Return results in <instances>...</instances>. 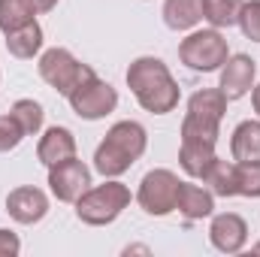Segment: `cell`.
Segmentation results:
<instances>
[{
    "label": "cell",
    "mask_w": 260,
    "mask_h": 257,
    "mask_svg": "<svg viewBox=\"0 0 260 257\" xmlns=\"http://www.w3.org/2000/svg\"><path fill=\"white\" fill-rule=\"evenodd\" d=\"M127 88L133 91L136 103L151 112V115H167L179 106L182 100V88L173 79L170 67L154 55H142L127 67Z\"/></svg>",
    "instance_id": "1"
},
{
    "label": "cell",
    "mask_w": 260,
    "mask_h": 257,
    "mask_svg": "<svg viewBox=\"0 0 260 257\" xmlns=\"http://www.w3.org/2000/svg\"><path fill=\"white\" fill-rule=\"evenodd\" d=\"M148 133L139 121H118L106 130V139L94 151V170L103 179H118L145 154Z\"/></svg>",
    "instance_id": "2"
},
{
    "label": "cell",
    "mask_w": 260,
    "mask_h": 257,
    "mask_svg": "<svg viewBox=\"0 0 260 257\" xmlns=\"http://www.w3.org/2000/svg\"><path fill=\"white\" fill-rule=\"evenodd\" d=\"M133 194L127 185H121L118 179H106L103 185H94L82 194L73 206H76V218L88 227H106L112 224L124 209L130 206Z\"/></svg>",
    "instance_id": "3"
},
{
    "label": "cell",
    "mask_w": 260,
    "mask_h": 257,
    "mask_svg": "<svg viewBox=\"0 0 260 257\" xmlns=\"http://www.w3.org/2000/svg\"><path fill=\"white\" fill-rule=\"evenodd\" d=\"M227 58H230V46H227V40L218 27L191 30L179 43V61L194 73H215V70L224 67Z\"/></svg>",
    "instance_id": "4"
},
{
    "label": "cell",
    "mask_w": 260,
    "mask_h": 257,
    "mask_svg": "<svg viewBox=\"0 0 260 257\" xmlns=\"http://www.w3.org/2000/svg\"><path fill=\"white\" fill-rule=\"evenodd\" d=\"M37 70H40V79H43L49 88H55L58 94H64V97H70V94H73L85 79H91V76H94V70H91V67L82 64L70 49H61V46L40 52Z\"/></svg>",
    "instance_id": "5"
},
{
    "label": "cell",
    "mask_w": 260,
    "mask_h": 257,
    "mask_svg": "<svg viewBox=\"0 0 260 257\" xmlns=\"http://www.w3.org/2000/svg\"><path fill=\"white\" fill-rule=\"evenodd\" d=\"M179 176L173 170H151L142 176L139 191H136V203L142 206L145 215L154 218H167L170 212H176V197H179Z\"/></svg>",
    "instance_id": "6"
},
{
    "label": "cell",
    "mask_w": 260,
    "mask_h": 257,
    "mask_svg": "<svg viewBox=\"0 0 260 257\" xmlns=\"http://www.w3.org/2000/svg\"><path fill=\"white\" fill-rule=\"evenodd\" d=\"M67 100H70V109L85 121H100L118 109V91L109 82H103L97 73L85 79Z\"/></svg>",
    "instance_id": "7"
},
{
    "label": "cell",
    "mask_w": 260,
    "mask_h": 257,
    "mask_svg": "<svg viewBox=\"0 0 260 257\" xmlns=\"http://www.w3.org/2000/svg\"><path fill=\"white\" fill-rule=\"evenodd\" d=\"M88 188H91V170L79 157H70L64 164L49 167V191L61 203H76Z\"/></svg>",
    "instance_id": "8"
},
{
    "label": "cell",
    "mask_w": 260,
    "mask_h": 257,
    "mask_svg": "<svg viewBox=\"0 0 260 257\" xmlns=\"http://www.w3.org/2000/svg\"><path fill=\"white\" fill-rule=\"evenodd\" d=\"M209 242L221 254H239L248 242V221L236 212H221L212 215L209 224Z\"/></svg>",
    "instance_id": "9"
},
{
    "label": "cell",
    "mask_w": 260,
    "mask_h": 257,
    "mask_svg": "<svg viewBox=\"0 0 260 257\" xmlns=\"http://www.w3.org/2000/svg\"><path fill=\"white\" fill-rule=\"evenodd\" d=\"M6 212L15 224H40L46 215H49V197L43 188H34V185H21V188H12L6 194Z\"/></svg>",
    "instance_id": "10"
},
{
    "label": "cell",
    "mask_w": 260,
    "mask_h": 257,
    "mask_svg": "<svg viewBox=\"0 0 260 257\" xmlns=\"http://www.w3.org/2000/svg\"><path fill=\"white\" fill-rule=\"evenodd\" d=\"M254 76H257V64L248 55H230L224 67H221V91L227 100H242L245 94H251L254 88Z\"/></svg>",
    "instance_id": "11"
},
{
    "label": "cell",
    "mask_w": 260,
    "mask_h": 257,
    "mask_svg": "<svg viewBox=\"0 0 260 257\" xmlns=\"http://www.w3.org/2000/svg\"><path fill=\"white\" fill-rule=\"evenodd\" d=\"M79 145H76V136L70 127H46V133L40 136V145H37V157L43 167H55V164H64L70 157H76Z\"/></svg>",
    "instance_id": "12"
},
{
    "label": "cell",
    "mask_w": 260,
    "mask_h": 257,
    "mask_svg": "<svg viewBox=\"0 0 260 257\" xmlns=\"http://www.w3.org/2000/svg\"><path fill=\"white\" fill-rule=\"evenodd\" d=\"M176 212L185 221H203L215 215V194L209 188H200L194 182H179V197H176Z\"/></svg>",
    "instance_id": "13"
},
{
    "label": "cell",
    "mask_w": 260,
    "mask_h": 257,
    "mask_svg": "<svg viewBox=\"0 0 260 257\" xmlns=\"http://www.w3.org/2000/svg\"><path fill=\"white\" fill-rule=\"evenodd\" d=\"M215 145H218V142L197 139V136H182V145H179V167H182L191 179H203L206 170L212 167V160L218 157V154H215Z\"/></svg>",
    "instance_id": "14"
},
{
    "label": "cell",
    "mask_w": 260,
    "mask_h": 257,
    "mask_svg": "<svg viewBox=\"0 0 260 257\" xmlns=\"http://www.w3.org/2000/svg\"><path fill=\"white\" fill-rule=\"evenodd\" d=\"M230 154L236 164H248V160H260V118H248L239 121L230 136Z\"/></svg>",
    "instance_id": "15"
},
{
    "label": "cell",
    "mask_w": 260,
    "mask_h": 257,
    "mask_svg": "<svg viewBox=\"0 0 260 257\" xmlns=\"http://www.w3.org/2000/svg\"><path fill=\"white\" fill-rule=\"evenodd\" d=\"M164 24L176 34L194 30L203 21V0H164Z\"/></svg>",
    "instance_id": "16"
},
{
    "label": "cell",
    "mask_w": 260,
    "mask_h": 257,
    "mask_svg": "<svg viewBox=\"0 0 260 257\" xmlns=\"http://www.w3.org/2000/svg\"><path fill=\"white\" fill-rule=\"evenodd\" d=\"M227 103H230V100L224 97L221 88H203V91L191 94L185 115H194V118H203V121L221 124V118H224V112H227Z\"/></svg>",
    "instance_id": "17"
},
{
    "label": "cell",
    "mask_w": 260,
    "mask_h": 257,
    "mask_svg": "<svg viewBox=\"0 0 260 257\" xmlns=\"http://www.w3.org/2000/svg\"><path fill=\"white\" fill-rule=\"evenodd\" d=\"M43 40H46L43 27L37 21H30V24H24L18 30L6 34V52L12 58H18V61H30V58H37L43 52Z\"/></svg>",
    "instance_id": "18"
},
{
    "label": "cell",
    "mask_w": 260,
    "mask_h": 257,
    "mask_svg": "<svg viewBox=\"0 0 260 257\" xmlns=\"http://www.w3.org/2000/svg\"><path fill=\"white\" fill-rule=\"evenodd\" d=\"M206 188L215 197H236V160H221L215 157L212 167L203 176Z\"/></svg>",
    "instance_id": "19"
},
{
    "label": "cell",
    "mask_w": 260,
    "mask_h": 257,
    "mask_svg": "<svg viewBox=\"0 0 260 257\" xmlns=\"http://www.w3.org/2000/svg\"><path fill=\"white\" fill-rule=\"evenodd\" d=\"M37 6L34 0H0V30L12 34L30 21H37Z\"/></svg>",
    "instance_id": "20"
},
{
    "label": "cell",
    "mask_w": 260,
    "mask_h": 257,
    "mask_svg": "<svg viewBox=\"0 0 260 257\" xmlns=\"http://www.w3.org/2000/svg\"><path fill=\"white\" fill-rule=\"evenodd\" d=\"M245 0H203V21H209V27H233L239 21V9Z\"/></svg>",
    "instance_id": "21"
},
{
    "label": "cell",
    "mask_w": 260,
    "mask_h": 257,
    "mask_svg": "<svg viewBox=\"0 0 260 257\" xmlns=\"http://www.w3.org/2000/svg\"><path fill=\"white\" fill-rule=\"evenodd\" d=\"M9 115L18 121V127L24 130V136H37V133L43 130V121H46L43 106H40L37 100H27V97L15 100V103H12V109H9Z\"/></svg>",
    "instance_id": "22"
},
{
    "label": "cell",
    "mask_w": 260,
    "mask_h": 257,
    "mask_svg": "<svg viewBox=\"0 0 260 257\" xmlns=\"http://www.w3.org/2000/svg\"><path fill=\"white\" fill-rule=\"evenodd\" d=\"M236 197H260V160L236 164Z\"/></svg>",
    "instance_id": "23"
},
{
    "label": "cell",
    "mask_w": 260,
    "mask_h": 257,
    "mask_svg": "<svg viewBox=\"0 0 260 257\" xmlns=\"http://www.w3.org/2000/svg\"><path fill=\"white\" fill-rule=\"evenodd\" d=\"M245 34V40L260 43V0H245L239 9V21H236Z\"/></svg>",
    "instance_id": "24"
},
{
    "label": "cell",
    "mask_w": 260,
    "mask_h": 257,
    "mask_svg": "<svg viewBox=\"0 0 260 257\" xmlns=\"http://www.w3.org/2000/svg\"><path fill=\"white\" fill-rule=\"evenodd\" d=\"M182 136H197V139L218 142L221 124H212V121H203V118H194V115H185V121H182Z\"/></svg>",
    "instance_id": "25"
},
{
    "label": "cell",
    "mask_w": 260,
    "mask_h": 257,
    "mask_svg": "<svg viewBox=\"0 0 260 257\" xmlns=\"http://www.w3.org/2000/svg\"><path fill=\"white\" fill-rule=\"evenodd\" d=\"M24 139V130L18 127V121L12 115H0V154L15 151Z\"/></svg>",
    "instance_id": "26"
},
{
    "label": "cell",
    "mask_w": 260,
    "mask_h": 257,
    "mask_svg": "<svg viewBox=\"0 0 260 257\" xmlns=\"http://www.w3.org/2000/svg\"><path fill=\"white\" fill-rule=\"evenodd\" d=\"M18 251H21V239L12 230H3L0 227V257H15Z\"/></svg>",
    "instance_id": "27"
},
{
    "label": "cell",
    "mask_w": 260,
    "mask_h": 257,
    "mask_svg": "<svg viewBox=\"0 0 260 257\" xmlns=\"http://www.w3.org/2000/svg\"><path fill=\"white\" fill-rule=\"evenodd\" d=\"M34 6H37L40 15H46V12H52V9L58 6V0H34Z\"/></svg>",
    "instance_id": "28"
},
{
    "label": "cell",
    "mask_w": 260,
    "mask_h": 257,
    "mask_svg": "<svg viewBox=\"0 0 260 257\" xmlns=\"http://www.w3.org/2000/svg\"><path fill=\"white\" fill-rule=\"evenodd\" d=\"M251 106H254V112H257V118H260V85L251 88Z\"/></svg>",
    "instance_id": "29"
},
{
    "label": "cell",
    "mask_w": 260,
    "mask_h": 257,
    "mask_svg": "<svg viewBox=\"0 0 260 257\" xmlns=\"http://www.w3.org/2000/svg\"><path fill=\"white\" fill-rule=\"evenodd\" d=\"M254 254H260V242H254Z\"/></svg>",
    "instance_id": "30"
}]
</instances>
